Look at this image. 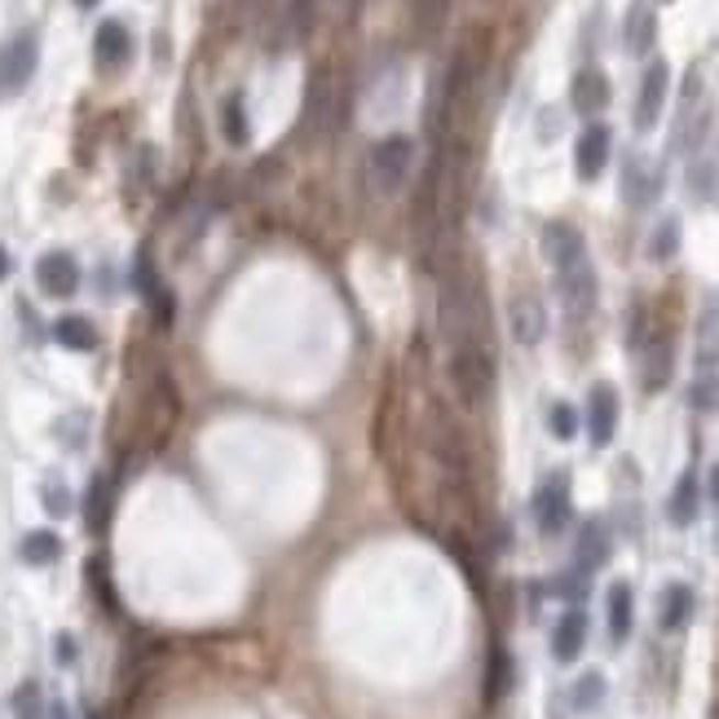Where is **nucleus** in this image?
<instances>
[{"instance_id":"f257e3e1","label":"nucleus","mask_w":719,"mask_h":719,"mask_svg":"<svg viewBox=\"0 0 719 719\" xmlns=\"http://www.w3.org/2000/svg\"><path fill=\"white\" fill-rule=\"evenodd\" d=\"M438 322L451 349H468V344H486V305L477 283L464 269H451L442 278V305H438Z\"/></svg>"},{"instance_id":"f03ea898","label":"nucleus","mask_w":719,"mask_h":719,"mask_svg":"<svg viewBox=\"0 0 719 719\" xmlns=\"http://www.w3.org/2000/svg\"><path fill=\"white\" fill-rule=\"evenodd\" d=\"M451 385L460 394V402L468 411H482L490 402L495 389V357L486 344H468V349H451Z\"/></svg>"},{"instance_id":"7ed1b4c3","label":"nucleus","mask_w":719,"mask_h":719,"mask_svg":"<svg viewBox=\"0 0 719 719\" xmlns=\"http://www.w3.org/2000/svg\"><path fill=\"white\" fill-rule=\"evenodd\" d=\"M411 159H416L411 137H385V142H376L372 155H367V181H372V190L385 195V199H394L407 186V177H411Z\"/></svg>"},{"instance_id":"20e7f679","label":"nucleus","mask_w":719,"mask_h":719,"mask_svg":"<svg viewBox=\"0 0 719 719\" xmlns=\"http://www.w3.org/2000/svg\"><path fill=\"white\" fill-rule=\"evenodd\" d=\"M36 67H41V41H36V32L14 36L5 49H0V98L23 93L32 85V76H36Z\"/></svg>"},{"instance_id":"39448f33","label":"nucleus","mask_w":719,"mask_h":719,"mask_svg":"<svg viewBox=\"0 0 719 719\" xmlns=\"http://www.w3.org/2000/svg\"><path fill=\"white\" fill-rule=\"evenodd\" d=\"M556 291H561V300H565V309L574 318L591 313V305H596V269H591V256H578V261L561 265L556 269Z\"/></svg>"},{"instance_id":"423d86ee","label":"nucleus","mask_w":719,"mask_h":719,"mask_svg":"<svg viewBox=\"0 0 719 719\" xmlns=\"http://www.w3.org/2000/svg\"><path fill=\"white\" fill-rule=\"evenodd\" d=\"M534 521H539L543 534H561L569 526V477L565 473H556V477H547L539 486V495H534Z\"/></svg>"},{"instance_id":"0eeeda50","label":"nucleus","mask_w":719,"mask_h":719,"mask_svg":"<svg viewBox=\"0 0 719 719\" xmlns=\"http://www.w3.org/2000/svg\"><path fill=\"white\" fill-rule=\"evenodd\" d=\"M666 93H671V71H666V63H653V67L644 71L640 98H635V129H640V133H649V129L657 124V115H662V107H666Z\"/></svg>"},{"instance_id":"6e6552de","label":"nucleus","mask_w":719,"mask_h":719,"mask_svg":"<svg viewBox=\"0 0 719 719\" xmlns=\"http://www.w3.org/2000/svg\"><path fill=\"white\" fill-rule=\"evenodd\" d=\"M36 283H41L45 296L67 300V296L80 291V265H76L67 252H49V256L36 261Z\"/></svg>"},{"instance_id":"1a4fd4ad","label":"nucleus","mask_w":719,"mask_h":719,"mask_svg":"<svg viewBox=\"0 0 719 719\" xmlns=\"http://www.w3.org/2000/svg\"><path fill=\"white\" fill-rule=\"evenodd\" d=\"M508 327H512V340H517V344H526V349L539 344L543 331H547V313H543L539 296H530V291L512 296V305H508Z\"/></svg>"},{"instance_id":"9d476101","label":"nucleus","mask_w":719,"mask_h":719,"mask_svg":"<svg viewBox=\"0 0 719 719\" xmlns=\"http://www.w3.org/2000/svg\"><path fill=\"white\" fill-rule=\"evenodd\" d=\"M587 433L596 446H609L613 433H618V394L613 385H596L587 394Z\"/></svg>"},{"instance_id":"9b49d317","label":"nucleus","mask_w":719,"mask_h":719,"mask_svg":"<svg viewBox=\"0 0 719 719\" xmlns=\"http://www.w3.org/2000/svg\"><path fill=\"white\" fill-rule=\"evenodd\" d=\"M609 129L605 124H587L583 129V137H578V146H574V168H578V177L583 181H596L600 173H605V164H609Z\"/></svg>"},{"instance_id":"f8f14e48","label":"nucleus","mask_w":719,"mask_h":719,"mask_svg":"<svg viewBox=\"0 0 719 719\" xmlns=\"http://www.w3.org/2000/svg\"><path fill=\"white\" fill-rule=\"evenodd\" d=\"M93 49H98V67H102V71H120V67L133 58V36H129L124 23L107 19V23L98 27V36H93Z\"/></svg>"},{"instance_id":"ddd939ff","label":"nucleus","mask_w":719,"mask_h":719,"mask_svg":"<svg viewBox=\"0 0 719 719\" xmlns=\"http://www.w3.org/2000/svg\"><path fill=\"white\" fill-rule=\"evenodd\" d=\"M543 256L552 261V269H561V265H569V261L587 256V243H583V234H578L574 225L552 221V225L543 230Z\"/></svg>"},{"instance_id":"4468645a","label":"nucleus","mask_w":719,"mask_h":719,"mask_svg":"<svg viewBox=\"0 0 719 719\" xmlns=\"http://www.w3.org/2000/svg\"><path fill=\"white\" fill-rule=\"evenodd\" d=\"M583 644H587V613L583 609H569L556 622V631H552V657L556 662H574L583 653Z\"/></svg>"},{"instance_id":"2eb2a0df","label":"nucleus","mask_w":719,"mask_h":719,"mask_svg":"<svg viewBox=\"0 0 719 719\" xmlns=\"http://www.w3.org/2000/svg\"><path fill=\"white\" fill-rule=\"evenodd\" d=\"M569 102H574L578 115H600L609 107V80L600 71H578L574 89H569Z\"/></svg>"},{"instance_id":"dca6fc26","label":"nucleus","mask_w":719,"mask_h":719,"mask_svg":"<svg viewBox=\"0 0 719 719\" xmlns=\"http://www.w3.org/2000/svg\"><path fill=\"white\" fill-rule=\"evenodd\" d=\"M688 618H693V587L671 583V587L662 591L657 622H662V631H679V627H688Z\"/></svg>"},{"instance_id":"f3484780","label":"nucleus","mask_w":719,"mask_h":719,"mask_svg":"<svg viewBox=\"0 0 719 719\" xmlns=\"http://www.w3.org/2000/svg\"><path fill=\"white\" fill-rule=\"evenodd\" d=\"M54 340H58L63 349H71V353H93V349H98L93 322H89V318H76V313H67V318L54 322Z\"/></svg>"},{"instance_id":"a211bd4d","label":"nucleus","mask_w":719,"mask_h":719,"mask_svg":"<svg viewBox=\"0 0 719 719\" xmlns=\"http://www.w3.org/2000/svg\"><path fill=\"white\" fill-rule=\"evenodd\" d=\"M605 561H609V534H605L600 521H587L583 534H578V569L591 574V569H600Z\"/></svg>"},{"instance_id":"6ab92c4d","label":"nucleus","mask_w":719,"mask_h":719,"mask_svg":"<svg viewBox=\"0 0 719 719\" xmlns=\"http://www.w3.org/2000/svg\"><path fill=\"white\" fill-rule=\"evenodd\" d=\"M697 504H701V486H697V477H693V473H684V477L675 482V490H671L666 512H671V521H675V526H693Z\"/></svg>"},{"instance_id":"aec40b11","label":"nucleus","mask_w":719,"mask_h":719,"mask_svg":"<svg viewBox=\"0 0 719 719\" xmlns=\"http://www.w3.org/2000/svg\"><path fill=\"white\" fill-rule=\"evenodd\" d=\"M19 556L27 561V565H54L58 556H63V539L54 534V530H32V534H23V543H19Z\"/></svg>"},{"instance_id":"412c9836","label":"nucleus","mask_w":719,"mask_h":719,"mask_svg":"<svg viewBox=\"0 0 719 719\" xmlns=\"http://www.w3.org/2000/svg\"><path fill=\"white\" fill-rule=\"evenodd\" d=\"M631 618H635L631 587H627V583H613V587H609V635H613V644H622V640L631 635Z\"/></svg>"},{"instance_id":"4be33fe9","label":"nucleus","mask_w":719,"mask_h":719,"mask_svg":"<svg viewBox=\"0 0 719 719\" xmlns=\"http://www.w3.org/2000/svg\"><path fill=\"white\" fill-rule=\"evenodd\" d=\"M653 41H657V19H653L649 5H635L631 19H627V49L631 54H649Z\"/></svg>"},{"instance_id":"5701e85b","label":"nucleus","mask_w":719,"mask_h":719,"mask_svg":"<svg viewBox=\"0 0 719 719\" xmlns=\"http://www.w3.org/2000/svg\"><path fill=\"white\" fill-rule=\"evenodd\" d=\"M693 411H719V363H701L693 389H688Z\"/></svg>"},{"instance_id":"b1692460","label":"nucleus","mask_w":719,"mask_h":719,"mask_svg":"<svg viewBox=\"0 0 719 719\" xmlns=\"http://www.w3.org/2000/svg\"><path fill=\"white\" fill-rule=\"evenodd\" d=\"M221 129H225V142H234V146H247L252 129H247V107H243V93L225 98V107H221Z\"/></svg>"},{"instance_id":"393cba45","label":"nucleus","mask_w":719,"mask_h":719,"mask_svg":"<svg viewBox=\"0 0 719 719\" xmlns=\"http://www.w3.org/2000/svg\"><path fill=\"white\" fill-rule=\"evenodd\" d=\"M10 710H14V719H45V693H41V684L36 679H23L14 688V697H10Z\"/></svg>"},{"instance_id":"a878e982","label":"nucleus","mask_w":719,"mask_h":719,"mask_svg":"<svg viewBox=\"0 0 719 719\" xmlns=\"http://www.w3.org/2000/svg\"><path fill=\"white\" fill-rule=\"evenodd\" d=\"M85 512H89V530H107V521H111V482L107 477H93Z\"/></svg>"},{"instance_id":"bb28decb","label":"nucleus","mask_w":719,"mask_h":719,"mask_svg":"<svg viewBox=\"0 0 719 719\" xmlns=\"http://www.w3.org/2000/svg\"><path fill=\"white\" fill-rule=\"evenodd\" d=\"M569 701H574V710H583V715H587V710H596V706L605 701V675H600V671L578 675V684H574V697H569Z\"/></svg>"},{"instance_id":"cd10ccee","label":"nucleus","mask_w":719,"mask_h":719,"mask_svg":"<svg viewBox=\"0 0 719 719\" xmlns=\"http://www.w3.org/2000/svg\"><path fill=\"white\" fill-rule=\"evenodd\" d=\"M653 177H644V164L640 159H631L627 164V177H622V190H627V203H649V195H653Z\"/></svg>"},{"instance_id":"c85d7f7f","label":"nucleus","mask_w":719,"mask_h":719,"mask_svg":"<svg viewBox=\"0 0 719 719\" xmlns=\"http://www.w3.org/2000/svg\"><path fill=\"white\" fill-rule=\"evenodd\" d=\"M675 247H679V221L671 217V221L657 225V234H653V243H649V256H653V261H666V256H675Z\"/></svg>"},{"instance_id":"c756f323","label":"nucleus","mask_w":719,"mask_h":719,"mask_svg":"<svg viewBox=\"0 0 719 719\" xmlns=\"http://www.w3.org/2000/svg\"><path fill=\"white\" fill-rule=\"evenodd\" d=\"M547 429H552V438L569 442V438L578 433V411H574L569 402H556V407L547 411Z\"/></svg>"},{"instance_id":"7c9ffc66","label":"nucleus","mask_w":719,"mask_h":719,"mask_svg":"<svg viewBox=\"0 0 719 719\" xmlns=\"http://www.w3.org/2000/svg\"><path fill=\"white\" fill-rule=\"evenodd\" d=\"M41 499H45L49 517H67V512H71V495H67V486H63V482H45Z\"/></svg>"},{"instance_id":"2f4dec72","label":"nucleus","mask_w":719,"mask_h":719,"mask_svg":"<svg viewBox=\"0 0 719 719\" xmlns=\"http://www.w3.org/2000/svg\"><path fill=\"white\" fill-rule=\"evenodd\" d=\"M504 693H508V653L499 649L490 657V697H504Z\"/></svg>"},{"instance_id":"473e14b6","label":"nucleus","mask_w":719,"mask_h":719,"mask_svg":"<svg viewBox=\"0 0 719 719\" xmlns=\"http://www.w3.org/2000/svg\"><path fill=\"white\" fill-rule=\"evenodd\" d=\"M666 372H671V349H662V353L649 357V389H662L666 385Z\"/></svg>"},{"instance_id":"72a5a7b5","label":"nucleus","mask_w":719,"mask_h":719,"mask_svg":"<svg viewBox=\"0 0 719 719\" xmlns=\"http://www.w3.org/2000/svg\"><path fill=\"white\" fill-rule=\"evenodd\" d=\"M446 5H451V0H416L420 23H424V27H438V23L446 19Z\"/></svg>"},{"instance_id":"f704fd0d","label":"nucleus","mask_w":719,"mask_h":719,"mask_svg":"<svg viewBox=\"0 0 719 719\" xmlns=\"http://www.w3.org/2000/svg\"><path fill=\"white\" fill-rule=\"evenodd\" d=\"M58 662H76V644H71V635H58Z\"/></svg>"},{"instance_id":"c9c22d12","label":"nucleus","mask_w":719,"mask_h":719,"mask_svg":"<svg viewBox=\"0 0 719 719\" xmlns=\"http://www.w3.org/2000/svg\"><path fill=\"white\" fill-rule=\"evenodd\" d=\"M45 719H71V706L67 701H45Z\"/></svg>"},{"instance_id":"e433bc0d","label":"nucleus","mask_w":719,"mask_h":719,"mask_svg":"<svg viewBox=\"0 0 719 719\" xmlns=\"http://www.w3.org/2000/svg\"><path fill=\"white\" fill-rule=\"evenodd\" d=\"M10 269H14V261H10V252H5V247H0V278H5Z\"/></svg>"},{"instance_id":"4c0bfd02","label":"nucleus","mask_w":719,"mask_h":719,"mask_svg":"<svg viewBox=\"0 0 719 719\" xmlns=\"http://www.w3.org/2000/svg\"><path fill=\"white\" fill-rule=\"evenodd\" d=\"M710 499H715V504H719V468H715V473H710Z\"/></svg>"},{"instance_id":"58836bf2","label":"nucleus","mask_w":719,"mask_h":719,"mask_svg":"<svg viewBox=\"0 0 719 719\" xmlns=\"http://www.w3.org/2000/svg\"><path fill=\"white\" fill-rule=\"evenodd\" d=\"M76 5H80V10H93V5H98V0H76Z\"/></svg>"}]
</instances>
